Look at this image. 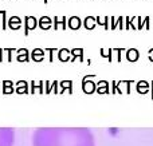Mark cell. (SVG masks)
<instances>
[{"label": "cell", "mask_w": 153, "mask_h": 146, "mask_svg": "<svg viewBox=\"0 0 153 146\" xmlns=\"http://www.w3.org/2000/svg\"><path fill=\"white\" fill-rule=\"evenodd\" d=\"M32 146H95V137L87 128H38Z\"/></svg>", "instance_id": "6da1fadb"}, {"label": "cell", "mask_w": 153, "mask_h": 146, "mask_svg": "<svg viewBox=\"0 0 153 146\" xmlns=\"http://www.w3.org/2000/svg\"><path fill=\"white\" fill-rule=\"evenodd\" d=\"M15 144V129L0 128V146H13Z\"/></svg>", "instance_id": "7a4b0ae2"}]
</instances>
